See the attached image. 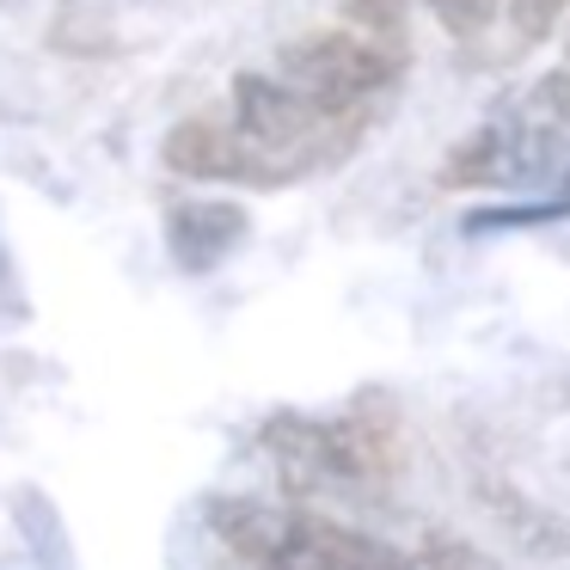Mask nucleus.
Instances as JSON below:
<instances>
[{"label":"nucleus","instance_id":"obj_1","mask_svg":"<svg viewBox=\"0 0 570 570\" xmlns=\"http://www.w3.org/2000/svg\"><path fill=\"white\" fill-rule=\"evenodd\" d=\"M368 141V117H325L313 99H301L283 75H234V111L227 117H185L166 129L160 160L178 178L246 190H288L307 178L344 166Z\"/></svg>","mask_w":570,"mask_h":570},{"label":"nucleus","instance_id":"obj_2","mask_svg":"<svg viewBox=\"0 0 570 570\" xmlns=\"http://www.w3.org/2000/svg\"><path fill=\"white\" fill-rule=\"evenodd\" d=\"M442 190L479 185H546L552 203H570V75H546L521 105L479 124L435 173Z\"/></svg>","mask_w":570,"mask_h":570},{"label":"nucleus","instance_id":"obj_3","mask_svg":"<svg viewBox=\"0 0 570 570\" xmlns=\"http://www.w3.org/2000/svg\"><path fill=\"white\" fill-rule=\"evenodd\" d=\"M258 442L283 466L288 491H362V484H386L405 460L399 411L381 393L356 399L337 417L276 411V417L258 423Z\"/></svg>","mask_w":570,"mask_h":570},{"label":"nucleus","instance_id":"obj_4","mask_svg":"<svg viewBox=\"0 0 570 570\" xmlns=\"http://www.w3.org/2000/svg\"><path fill=\"white\" fill-rule=\"evenodd\" d=\"M209 528L252 570H423L399 546L313 515L301 503H264V497H215Z\"/></svg>","mask_w":570,"mask_h":570},{"label":"nucleus","instance_id":"obj_5","mask_svg":"<svg viewBox=\"0 0 570 570\" xmlns=\"http://www.w3.org/2000/svg\"><path fill=\"white\" fill-rule=\"evenodd\" d=\"M405 68H411V50L393 31V19L307 31V38H295L276 56V75H283L301 99L320 105L325 117H368L374 99H386Z\"/></svg>","mask_w":570,"mask_h":570},{"label":"nucleus","instance_id":"obj_6","mask_svg":"<svg viewBox=\"0 0 570 570\" xmlns=\"http://www.w3.org/2000/svg\"><path fill=\"white\" fill-rule=\"evenodd\" d=\"M246 209L239 203H222V197H203V203H178L166 215V252L185 276H203L215 264H227L239 246H246Z\"/></svg>","mask_w":570,"mask_h":570},{"label":"nucleus","instance_id":"obj_7","mask_svg":"<svg viewBox=\"0 0 570 570\" xmlns=\"http://www.w3.org/2000/svg\"><path fill=\"white\" fill-rule=\"evenodd\" d=\"M430 7H435V19H442L454 38H479V31L497 19L503 0H430Z\"/></svg>","mask_w":570,"mask_h":570},{"label":"nucleus","instance_id":"obj_8","mask_svg":"<svg viewBox=\"0 0 570 570\" xmlns=\"http://www.w3.org/2000/svg\"><path fill=\"white\" fill-rule=\"evenodd\" d=\"M564 7L570 0H509V19H515L521 43H540V38H552V26H558Z\"/></svg>","mask_w":570,"mask_h":570},{"label":"nucleus","instance_id":"obj_9","mask_svg":"<svg viewBox=\"0 0 570 570\" xmlns=\"http://www.w3.org/2000/svg\"><path fill=\"white\" fill-rule=\"evenodd\" d=\"M423 570H497L484 552H472V546H460V540H448V533H435L430 546H423V558H417Z\"/></svg>","mask_w":570,"mask_h":570},{"label":"nucleus","instance_id":"obj_10","mask_svg":"<svg viewBox=\"0 0 570 570\" xmlns=\"http://www.w3.org/2000/svg\"><path fill=\"white\" fill-rule=\"evenodd\" d=\"M564 75H570V50H564Z\"/></svg>","mask_w":570,"mask_h":570},{"label":"nucleus","instance_id":"obj_11","mask_svg":"<svg viewBox=\"0 0 570 570\" xmlns=\"http://www.w3.org/2000/svg\"><path fill=\"white\" fill-rule=\"evenodd\" d=\"M0 276H7V264H0Z\"/></svg>","mask_w":570,"mask_h":570}]
</instances>
